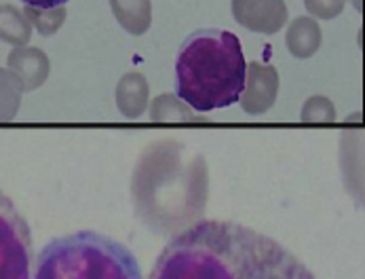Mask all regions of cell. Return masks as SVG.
Instances as JSON below:
<instances>
[{
  "mask_svg": "<svg viewBox=\"0 0 365 279\" xmlns=\"http://www.w3.org/2000/svg\"><path fill=\"white\" fill-rule=\"evenodd\" d=\"M21 2L34 9H55V6H66V2L70 0H21Z\"/></svg>",
  "mask_w": 365,
  "mask_h": 279,
  "instance_id": "obj_17",
  "label": "cell"
},
{
  "mask_svg": "<svg viewBox=\"0 0 365 279\" xmlns=\"http://www.w3.org/2000/svg\"><path fill=\"white\" fill-rule=\"evenodd\" d=\"M32 279H142V271L120 241L96 230H76L41 250Z\"/></svg>",
  "mask_w": 365,
  "mask_h": 279,
  "instance_id": "obj_3",
  "label": "cell"
},
{
  "mask_svg": "<svg viewBox=\"0 0 365 279\" xmlns=\"http://www.w3.org/2000/svg\"><path fill=\"white\" fill-rule=\"evenodd\" d=\"M153 121L155 123H184L192 118V111L178 96H160L153 104Z\"/></svg>",
  "mask_w": 365,
  "mask_h": 279,
  "instance_id": "obj_14",
  "label": "cell"
},
{
  "mask_svg": "<svg viewBox=\"0 0 365 279\" xmlns=\"http://www.w3.org/2000/svg\"><path fill=\"white\" fill-rule=\"evenodd\" d=\"M336 118V112L329 100L325 98H311L307 104H304V111H302V121L304 123H311V125H327V123H334Z\"/></svg>",
  "mask_w": 365,
  "mask_h": 279,
  "instance_id": "obj_15",
  "label": "cell"
},
{
  "mask_svg": "<svg viewBox=\"0 0 365 279\" xmlns=\"http://www.w3.org/2000/svg\"><path fill=\"white\" fill-rule=\"evenodd\" d=\"M279 74L272 66L266 64H250L245 74V91L241 96V104L245 112L260 114L268 111L277 100Z\"/></svg>",
  "mask_w": 365,
  "mask_h": 279,
  "instance_id": "obj_6",
  "label": "cell"
},
{
  "mask_svg": "<svg viewBox=\"0 0 365 279\" xmlns=\"http://www.w3.org/2000/svg\"><path fill=\"white\" fill-rule=\"evenodd\" d=\"M353 6H355L357 11H361V0H353Z\"/></svg>",
  "mask_w": 365,
  "mask_h": 279,
  "instance_id": "obj_18",
  "label": "cell"
},
{
  "mask_svg": "<svg viewBox=\"0 0 365 279\" xmlns=\"http://www.w3.org/2000/svg\"><path fill=\"white\" fill-rule=\"evenodd\" d=\"M148 279H317L272 237L245 224L201 220L173 237Z\"/></svg>",
  "mask_w": 365,
  "mask_h": 279,
  "instance_id": "obj_1",
  "label": "cell"
},
{
  "mask_svg": "<svg viewBox=\"0 0 365 279\" xmlns=\"http://www.w3.org/2000/svg\"><path fill=\"white\" fill-rule=\"evenodd\" d=\"M9 68L26 89H36L49 74V57L36 47H15L9 56Z\"/></svg>",
  "mask_w": 365,
  "mask_h": 279,
  "instance_id": "obj_7",
  "label": "cell"
},
{
  "mask_svg": "<svg viewBox=\"0 0 365 279\" xmlns=\"http://www.w3.org/2000/svg\"><path fill=\"white\" fill-rule=\"evenodd\" d=\"M21 81L11 72L0 68V121L13 118L21 100Z\"/></svg>",
  "mask_w": 365,
  "mask_h": 279,
  "instance_id": "obj_13",
  "label": "cell"
},
{
  "mask_svg": "<svg viewBox=\"0 0 365 279\" xmlns=\"http://www.w3.org/2000/svg\"><path fill=\"white\" fill-rule=\"evenodd\" d=\"M285 45L289 54L298 59L314 56L321 47V28L313 17H296L285 34Z\"/></svg>",
  "mask_w": 365,
  "mask_h": 279,
  "instance_id": "obj_9",
  "label": "cell"
},
{
  "mask_svg": "<svg viewBox=\"0 0 365 279\" xmlns=\"http://www.w3.org/2000/svg\"><path fill=\"white\" fill-rule=\"evenodd\" d=\"M110 9L120 24V28L133 36H142L153 24V2L150 0H108Z\"/></svg>",
  "mask_w": 365,
  "mask_h": 279,
  "instance_id": "obj_8",
  "label": "cell"
},
{
  "mask_svg": "<svg viewBox=\"0 0 365 279\" xmlns=\"http://www.w3.org/2000/svg\"><path fill=\"white\" fill-rule=\"evenodd\" d=\"M32 233L15 203L0 191V279H32Z\"/></svg>",
  "mask_w": 365,
  "mask_h": 279,
  "instance_id": "obj_4",
  "label": "cell"
},
{
  "mask_svg": "<svg viewBox=\"0 0 365 279\" xmlns=\"http://www.w3.org/2000/svg\"><path fill=\"white\" fill-rule=\"evenodd\" d=\"M247 64L237 34L203 28L192 32L175 57V96L197 112L237 104L245 91Z\"/></svg>",
  "mask_w": 365,
  "mask_h": 279,
  "instance_id": "obj_2",
  "label": "cell"
},
{
  "mask_svg": "<svg viewBox=\"0 0 365 279\" xmlns=\"http://www.w3.org/2000/svg\"><path fill=\"white\" fill-rule=\"evenodd\" d=\"M32 39V26L24 11L13 4H0V41L13 47H26Z\"/></svg>",
  "mask_w": 365,
  "mask_h": 279,
  "instance_id": "obj_11",
  "label": "cell"
},
{
  "mask_svg": "<svg viewBox=\"0 0 365 279\" xmlns=\"http://www.w3.org/2000/svg\"><path fill=\"white\" fill-rule=\"evenodd\" d=\"M26 19L30 21V26L36 28L38 34L43 36H53L66 21V6H55V9H34V6H26L24 9Z\"/></svg>",
  "mask_w": 365,
  "mask_h": 279,
  "instance_id": "obj_12",
  "label": "cell"
},
{
  "mask_svg": "<svg viewBox=\"0 0 365 279\" xmlns=\"http://www.w3.org/2000/svg\"><path fill=\"white\" fill-rule=\"evenodd\" d=\"M232 17L252 32L274 34L287 21V4L283 0H232Z\"/></svg>",
  "mask_w": 365,
  "mask_h": 279,
  "instance_id": "obj_5",
  "label": "cell"
},
{
  "mask_svg": "<svg viewBox=\"0 0 365 279\" xmlns=\"http://www.w3.org/2000/svg\"><path fill=\"white\" fill-rule=\"evenodd\" d=\"M346 0H304L307 11L317 19H336L344 11Z\"/></svg>",
  "mask_w": 365,
  "mask_h": 279,
  "instance_id": "obj_16",
  "label": "cell"
},
{
  "mask_svg": "<svg viewBox=\"0 0 365 279\" xmlns=\"http://www.w3.org/2000/svg\"><path fill=\"white\" fill-rule=\"evenodd\" d=\"M148 102V85L140 72H129L120 78L116 87V104L118 111L129 118L140 116Z\"/></svg>",
  "mask_w": 365,
  "mask_h": 279,
  "instance_id": "obj_10",
  "label": "cell"
}]
</instances>
